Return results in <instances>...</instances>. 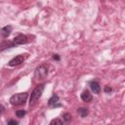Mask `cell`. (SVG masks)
I'll list each match as a JSON object with an SVG mask.
<instances>
[{
  "instance_id": "1",
  "label": "cell",
  "mask_w": 125,
  "mask_h": 125,
  "mask_svg": "<svg viewBox=\"0 0 125 125\" xmlns=\"http://www.w3.org/2000/svg\"><path fill=\"white\" fill-rule=\"evenodd\" d=\"M44 88H45V84H40V85H37L34 90L32 91L31 95H30V99H29V104L30 105H33L37 103V101L41 98L42 94H43V91H44Z\"/></svg>"
},
{
  "instance_id": "17",
  "label": "cell",
  "mask_w": 125,
  "mask_h": 125,
  "mask_svg": "<svg viewBox=\"0 0 125 125\" xmlns=\"http://www.w3.org/2000/svg\"><path fill=\"white\" fill-rule=\"evenodd\" d=\"M53 59H54L55 61H60V56H59L58 54H54V55H53Z\"/></svg>"
},
{
  "instance_id": "16",
  "label": "cell",
  "mask_w": 125,
  "mask_h": 125,
  "mask_svg": "<svg viewBox=\"0 0 125 125\" xmlns=\"http://www.w3.org/2000/svg\"><path fill=\"white\" fill-rule=\"evenodd\" d=\"M7 124L8 125H17V124H19V122L18 121H16V120H9L8 122H7Z\"/></svg>"
},
{
  "instance_id": "9",
  "label": "cell",
  "mask_w": 125,
  "mask_h": 125,
  "mask_svg": "<svg viewBox=\"0 0 125 125\" xmlns=\"http://www.w3.org/2000/svg\"><path fill=\"white\" fill-rule=\"evenodd\" d=\"M81 100L83 101V102H86V103H89V102H91L92 101V99H93V97H92V94L89 92V90H84L82 93H81Z\"/></svg>"
},
{
  "instance_id": "13",
  "label": "cell",
  "mask_w": 125,
  "mask_h": 125,
  "mask_svg": "<svg viewBox=\"0 0 125 125\" xmlns=\"http://www.w3.org/2000/svg\"><path fill=\"white\" fill-rule=\"evenodd\" d=\"M25 114H26V111L23 110V109H19V110L16 111V115H17L19 118H22Z\"/></svg>"
},
{
  "instance_id": "18",
  "label": "cell",
  "mask_w": 125,
  "mask_h": 125,
  "mask_svg": "<svg viewBox=\"0 0 125 125\" xmlns=\"http://www.w3.org/2000/svg\"><path fill=\"white\" fill-rule=\"evenodd\" d=\"M4 111H5V107H4V105H3V104H0V115H1Z\"/></svg>"
},
{
  "instance_id": "14",
  "label": "cell",
  "mask_w": 125,
  "mask_h": 125,
  "mask_svg": "<svg viewBox=\"0 0 125 125\" xmlns=\"http://www.w3.org/2000/svg\"><path fill=\"white\" fill-rule=\"evenodd\" d=\"M50 124H51V125H53V124H59V125H62V124H63V121L61 120V119H59V118H56V119H53V120L50 122Z\"/></svg>"
},
{
  "instance_id": "12",
  "label": "cell",
  "mask_w": 125,
  "mask_h": 125,
  "mask_svg": "<svg viewBox=\"0 0 125 125\" xmlns=\"http://www.w3.org/2000/svg\"><path fill=\"white\" fill-rule=\"evenodd\" d=\"M71 117H72V116H71L70 113H68V112L63 113V114H62V121H63V123H68V122H70Z\"/></svg>"
},
{
  "instance_id": "3",
  "label": "cell",
  "mask_w": 125,
  "mask_h": 125,
  "mask_svg": "<svg viewBox=\"0 0 125 125\" xmlns=\"http://www.w3.org/2000/svg\"><path fill=\"white\" fill-rule=\"evenodd\" d=\"M47 75H48V67L45 64H41L35 69V78L36 79H43Z\"/></svg>"
},
{
  "instance_id": "5",
  "label": "cell",
  "mask_w": 125,
  "mask_h": 125,
  "mask_svg": "<svg viewBox=\"0 0 125 125\" xmlns=\"http://www.w3.org/2000/svg\"><path fill=\"white\" fill-rule=\"evenodd\" d=\"M13 42H14L16 45L26 44V43H28V37H27L26 35H24V34H19V35H17V36L14 38Z\"/></svg>"
},
{
  "instance_id": "2",
  "label": "cell",
  "mask_w": 125,
  "mask_h": 125,
  "mask_svg": "<svg viewBox=\"0 0 125 125\" xmlns=\"http://www.w3.org/2000/svg\"><path fill=\"white\" fill-rule=\"evenodd\" d=\"M27 97H28V94L26 92L15 94V95H13L10 98V104L12 105H21V104H24L26 100H27Z\"/></svg>"
},
{
  "instance_id": "10",
  "label": "cell",
  "mask_w": 125,
  "mask_h": 125,
  "mask_svg": "<svg viewBox=\"0 0 125 125\" xmlns=\"http://www.w3.org/2000/svg\"><path fill=\"white\" fill-rule=\"evenodd\" d=\"M90 88L91 90L94 92V94H100L101 93V86L99 84V82L97 81H91L90 82Z\"/></svg>"
},
{
  "instance_id": "6",
  "label": "cell",
  "mask_w": 125,
  "mask_h": 125,
  "mask_svg": "<svg viewBox=\"0 0 125 125\" xmlns=\"http://www.w3.org/2000/svg\"><path fill=\"white\" fill-rule=\"evenodd\" d=\"M48 104H49V106H51V107H60V106H62V104H60V98H59V96L56 95V94H54V95L49 99Z\"/></svg>"
},
{
  "instance_id": "11",
  "label": "cell",
  "mask_w": 125,
  "mask_h": 125,
  "mask_svg": "<svg viewBox=\"0 0 125 125\" xmlns=\"http://www.w3.org/2000/svg\"><path fill=\"white\" fill-rule=\"evenodd\" d=\"M77 112H78V114L81 116V117H86L87 115H88V113H89V110H88V108H86V107H79L78 109H77Z\"/></svg>"
},
{
  "instance_id": "4",
  "label": "cell",
  "mask_w": 125,
  "mask_h": 125,
  "mask_svg": "<svg viewBox=\"0 0 125 125\" xmlns=\"http://www.w3.org/2000/svg\"><path fill=\"white\" fill-rule=\"evenodd\" d=\"M26 57H27V54L19 55V56L13 58V59L8 62V65H9V66H16V65H19V64H21V63L23 62V61L25 60Z\"/></svg>"
},
{
  "instance_id": "15",
  "label": "cell",
  "mask_w": 125,
  "mask_h": 125,
  "mask_svg": "<svg viewBox=\"0 0 125 125\" xmlns=\"http://www.w3.org/2000/svg\"><path fill=\"white\" fill-rule=\"evenodd\" d=\"M104 92L108 94V93L112 92V88H111V87H109V86H105V87H104Z\"/></svg>"
},
{
  "instance_id": "8",
  "label": "cell",
  "mask_w": 125,
  "mask_h": 125,
  "mask_svg": "<svg viewBox=\"0 0 125 125\" xmlns=\"http://www.w3.org/2000/svg\"><path fill=\"white\" fill-rule=\"evenodd\" d=\"M16 44L13 42V41H9V40H4L0 43V51H4L6 49H9V48H13L15 47Z\"/></svg>"
},
{
  "instance_id": "7",
  "label": "cell",
  "mask_w": 125,
  "mask_h": 125,
  "mask_svg": "<svg viewBox=\"0 0 125 125\" xmlns=\"http://www.w3.org/2000/svg\"><path fill=\"white\" fill-rule=\"evenodd\" d=\"M12 30H13V26L12 25H5L2 28H0V34H1L2 37L7 38L12 33Z\"/></svg>"
}]
</instances>
